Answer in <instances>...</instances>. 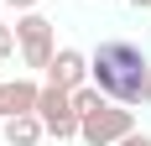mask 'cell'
Returning a JSON list of instances; mask_svg holds the SVG:
<instances>
[{
    "label": "cell",
    "mask_w": 151,
    "mask_h": 146,
    "mask_svg": "<svg viewBox=\"0 0 151 146\" xmlns=\"http://www.w3.org/2000/svg\"><path fill=\"white\" fill-rule=\"evenodd\" d=\"M104 89H99V84H78L73 89V110H78V120H83V115H94V110H104Z\"/></svg>",
    "instance_id": "8"
},
{
    "label": "cell",
    "mask_w": 151,
    "mask_h": 146,
    "mask_svg": "<svg viewBox=\"0 0 151 146\" xmlns=\"http://www.w3.org/2000/svg\"><path fill=\"white\" fill-rule=\"evenodd\" d=\"M37 115H42V125H47V136H52V141H78V110H73V89L42 84V94H37Z\"/></svg>",
    "instance_id": "3"
},
{
    "label": "cell",
    "mask_w": 151,
    "mask_h": 146,
    "mask_svg": "<svg viewBox=\"0 0 151 146\" xmlns=\"http://www.w3.org/2000/svg\"><path fill=\"white\" fill-rule=\"evenodd\" d=\"M37 94H42V84H31V78H11V84H5L11 115H31V110H37Z\"/></svg>",
    "instance_id": "7"
},
{
    "label": "cell",
    "mask_w": 151,
    "mask_h": 146,
    "mask_svg": "<svg viewBox=\"0 0 151 146\" xmlns=\"http://www.w3.org/2000/svg\"><path fill=\"white\" fill-rule=\"evenodd\" d=\"M42 73H47V84H58V89H78V84H89V58L78 47H58Z\"/></svg>",
    "instance_id": "5"
},
{
    "label": "cell",
    "mask_w": 151,
    "mask_h": 146,
    "mask_svg": "<svg viewBox=\"0 0 151 146\" xmlns=\"http://www.w3.org/2000/svg\"><path fill=\"white\" fill-rule=\"evenodd\" d=\"M16 42H21V63H26V68H47L52 52H58V42H52V21H47L42 11H21V21H16Z\"/></svg>",
    "instance_id": "4"
},
{
    "label": "cell",
    "mask_w": 151,
    "mask_h": 146,
    "mask_svg": "<svg viewBox=\"0 0 151 146\" xmlns=\"http://www.w3.org/2000/svg\"><path fill=\"white\" fill-rule=\"evenodd\" d=\"M16 52H21V42H16V26H11V21H0V63H5V58H16Z\"/></svg>",
    "instance_id": "9"
},
{
    "label": "cell",
    "mask_w": 151,
    "mask_h": 146,
    "mask_svg": "<svg viewBox=\"0 0 151 146\" xmlns=\"http://www.w3.org/2000/svg\"><path fill=\"white\" fill-rule=\"evenodd\" d=\"M115 146H151V136H146V131H130V136H120Z\"/></svg>",
    "instance_id": "10"
},
{
    "label": "cell",
    "mask_w": 151,
    "mask_h": 146,
    "mask_svg": "<svg viewBox=\"0 0 151 146\" xmlns=\"http://www.w3.org/2000/svg\"><path fill=\"white\" fill-rule=\"evenodd\" d=\"M130 131H136V110H130V104H115V99H109L104 110H94V115L78 120V141L83 146H115Z\"/></svg>",
    "instance_id": "2"
},
{
    "label": "cell",
    "mask_w": 151,
    "mask_h": 146,
    "mask_svg": "<svg viewBox=\"0 0 151 146\" xmlns=\"http://www.w3.org/2000/svg\"><path fill=\"white\" fill-rule=\"evenodd\" d=\"M125 5H136V11H151V0H125Z\"/></svg>",
    "instance_id": "13"
},
{
    "label": "cell",
    "mask_w": 151,
    "mask_h": 146,
    "mask_svg": "<svg viewBox=\"0 0 151 146\" xmlns=\"http://www.w3.org/2000/svg\"><path fill=\"white\" fill-rule=\"evenodd\" d=\"M5 5H11V11H37L42 0H5Z\"/></svg>",
    "instance_id": "11"
},
{
    "label": "cell",
    "mask_w": 151,
    "mask_h": 146,
    "mask_svg": "<svg viewBox=\"0 0 151 146\" xmlns=\"http://www.w3.org/2000/svg\"><path fill=\"white\" fill-rule=\"evenodd\" d=\"M0 136H5V146H42L47 125H42L37 110H31V115H5L0 120Z\"/></svg>",
    "instance_id": "6"
},
{
    "label": "cell",
    "mask_w": 151,
    "mask_h": 146,
    "mask_svg": "<svg viewBox=\"0 0 151 146\" xmlns=\"http://www.w3.org/2000/svg\"><path fill=\"white\" fill-rule=\"evenodd\" d=\"M89 84L104 89V99L130 104V110H146L151 104V63L136 42L125 37H109L89 52Z\"/></svg>",
    "instance_id": "1"
},
{
    "label": "cell",
    "mask_w": 151,
    "mask_h": 146,
    "mask_svg": "<svg viewBox=\"0 0 151 146\" xmlns=\"http://www.w3.org/2000/svg\"><path fill=\"white\" fill-rule=\"evenodd\" d=\"M11 115V99H5V84H0V120Z\"/></svg>",
    "instance_id": "12"
}]
</instances>
